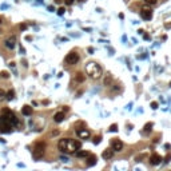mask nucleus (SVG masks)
<instances>
[{
  "mask_svg": "<svg viewBox=\"0 0 171 171\" xmlns=\"http://www.w3.org/2000/svg\"><path fill=\"white\" fill-rule=\"evenodd\" d=\"M0 23H1V18H0Z\"/></svg>",
  "mask_w": 171,
  "mask_h": 171,
  "instance_id": "34",
  "label": "nucleus"
},
{
  "mask_svg": "<svg viewBox=\"0 0 171 171\" xmlns=\"http://www.w3.org/2000/svg\"><path fill=\"white\" fill-rule=\"evenodd\" d=\"M5 46H7L9 50L15 48V46H16V38H15V36H11V38H8V39L5 40Z\"/></svg>",
  "mask_w": 171,
  "mask_h": 171,
  "instance_id": "12",
  "label": "nucleus"
},
{
  "mask_svg": "<svg viewBox=\"0 0 171 171\" xmlns=\"http://www.w3.org/2000/svg\"><path fill=\"white\" fill-rule=\"evenodd\" d=\"M32 111H34L32 107H31V106H27V104L22 108V114H23V115H27V116H28V115H32Z\"/></svg>",
  "mask_w": 171,
  "mask_h": 171,
  "instance_id": "15",
  "label": "nucleus"
},
{
  "mask_svg": "<svg viewBox=\"0 0 171 171\" xmlns=\"http://www.w3.org/2000/svg\"><path fill=\"white\" fill-rule=\"evenodd\" d=\"M108 131L116 132L118 131V125H115V123H114V125H111V126H110V128H108Z\"/></svg>",
  "mask_w": 171,
  "mask_h": 171,
  "instance_id": "21",
  "label": "nucleus"
},
{
  "mask_svg": "<svg viewBox=\"0 0 171 171\" xmlns=\"http://www.w3.org/2000/svg\"><path fill=\"white\" fill-rule=\"evenodd\" d=\"M88 162H87V164H88L90 167H91V166H95V164H96V162H98V156L96 155H94V154H90L88 155Z\"/></svg>",
  "mask_w": 171,
  "mask_h": 171,
  "instance_id": "14",
  "label": "nucleus"
},
{
  "mask_svg": "<svg viewBox=\"0 0 171 171\" xmlns=\"http://www.w3.org/2000/svg\"><path fill=\"white\" fill-rule=\"evenodd\" d=\"M140 16H142V19H144V20H151L152 19V11L144 7V8H142V11H140Z\"/></svg>",
  "mask_w": 171,
  "mask_h": 171,
  "instance_id": "7",
  "label": "nucleus"
},
{
  "mask_svg": "<svg viewBox=\"0 0 171 171\" xmlns=\"http://www.w3.org/2000/svg\"><path fill=\"white\" fill-rule=\"evenodd\" d=\"M0 76L4 78V79H8V78H9V74H8L7 71H1V72H0Z\"/></svg>",
  "mask_w": 171,
  "mask_h": 171,
  "instance_id": "22",
  "label": "nucleus"
},
{
  "mask_svg": "<svg viewBox=\"0 0 171 171\" xmlns=\"http://www.w3.org/2000/svg\"><path fill=\"white\" fill-rule=\"evenodd\" d=\"M170 159H171V155L168 154V155L166 156V158H164V163H168V162H170Z\"/></svg>",
  "mask_w": 171,
  "mask_h": 171,
  "instance_id": "27",
  "label": "nucleus"
},
{
  "mask_svg": "<svg viewBox=\"0 0 171 171\" xmlns=\"http://www.w3.org/2000/svg\"><path fill=\"white\" fill-rule=\"evenodd\" d=\"M11 131H12V125H9L8 122L4 121L3 123L0 125V132H1V134H4V132H5V134H9Z\"/></svg>",
  "mask_w": 171,
  "mask_h": 171,
  "instance_id": "9",
  "label": "nucleus"
},
{
  "mask_svg": "<svg viewBox=\"0 0 171 171\" xmlns=\"http://www.w3.org/2000/svg\"><path fill=\"white\" fill-rule=\"evenodd\" d=\"M1 118H3V121H5V122H8L9 125H18V118L15 116V114L12 112L9 108H3L1 110Z\"/></svg>",
  "mask_w": 171,
  "mask_h": 171,
  "instance_id": "3",
  "label": "nucleus"
},
{
  "mask_svg": "<svg viewBox=\"0 0 171 171\" xmlns=\"http://www.w3.org/2000/svg\"><path fill=\"white\" fill-rule=\"evenodd\" d=\"M86 74L88 75L90 78L92 79H99L103 74V70H102V67L95 62H90L87 66H86Z\"/></svg>",
  "mask_w": 171,
  "mask_h": 171,
  "instance_id": "2",
  "label": "nucleus"
},
{
  "mask_svg": "<svg viewBox=\"0 0 171 171\" xmlns=\"http://www.w3.org/2000/svg\"><path fill=\"white\" fill-rule=\"evenodd\" d=\"M62 1H63V0H55V3H58V4H60Z\"/></svg>",
  "mask_w": 171,
  "mask_h": 171,
  "instance_id": "32",
  "label": "nucleus"
},
{
  "mask_svg": "<svg viewBox=\"0 0 171 171\" xmlns=\"http://www.w3.org/2000/svg\"><path fill=\"white\" fill-rule=\"evenodd\" d=\"M75 80H76V82H79V83H83L86 80V75L82 74V72H78V74H76V76H75Z\"/></svg>",
  "mask_w": 171,
  "mask_h": 171,
  "instance_id": "17",
  "label": "nucleus"
},
{
  "mask_svg": "<svg viewBox=\"0 0 171 171\" xmlns=\"http://www.w3.org/2000/svg\"><path fill=\"white\" fill-rule=\"evenodd\" d=\"M144 1H146V3H148V4H155L158 0H144Z\"/></svg>",
  "mask_w": 171,
  "mask_h": 171,
  "instance_id": "28",
  "label": "nucleus"
},
{
  "mask_svg": "<svg viewBox=\"0 0 171 171\" xmlns=\"http://www.w3.org/2000/svg\"><path fill=\"white\" fill-rule=\"evenodd\" d=\"M162 156L159 155V154H152L151 158H150V163L154 164V166H156V164H159L160 162H162Z\"/></svg>",
  "mask_w": 171,
  "mask_h": 171,
  "instance_id": "10",
  "label": "nucleus"
},
{
  "mask_svg": "<svg viewBox=\"0 0 171 171\" xmlns=\"http://www.w3.org/2000/svg\"><path fill=\"white\" fill-rule=\"evenodd\" d=\"M79 1H84V0H79Z\"/></svg>",
  "mask_w": 171,
  "mask_h": 171,
  "instance_id": "33",
  "label": "nucleus"
},
{
  "mask_svg": "<svg viewBox=\"0 0 171 171\" xmlns=\"http://www.w3.org/2000/svg\"><path fill=\"white\" fill-rule=\"evenodd\" d=\"M164 27L167 28V30H170V28H171V23H166V24H164Z\"/></svg>",
  "mask_w": 171,
  "mask_h": 171,
  "instance_id": "31",
  "label": "nucleus"
},
{
  "mask_svg": "<svg viewBox=\"0 0 171 171\" xmlns=\"http://www.w3.org/2000/svg\"><path fill=\"white\" fill-rule=\"evenodd\" d=\"M64 1H66V4H67V5H71V4L74 3V0H64Z\"/></svg>",
  "mask_w": 171,
  "mask_h": 171,
  "instance_id": "29",
  "label": "nucleus"
},
{
  "mask_svg": "<svg viewBox=\"0 0 171 171\" xmlns=\"http://www.w3.org/2000/svg\"><path fill=\"white\" fill-rule=\"evenodd\" d=\"M152 126H154V125H152V123H147V125L144 126V130H143V131H144V134H147V132H150V131H151V130H152Z\"/></svg>",
  "mask_w": 171,
  "mask_h": 171,
  "instance_id": "19",
  "label": "nucleus"
},
{
  "mask_svg": "<svg viewBox=\"0 0 171 171\" xmlns=\"http://www.w3.org/2000/svg\"><path fill=\"white\" fill-rule=\"evenodd\" d=\"M5 98H7V94H5V91L0 88V102L5 100Z\"/></svg>",
  "mask_w": 171,
  "mask_h": 171,
  "instance_id": "20",
  "label": "nucleus"
},
{
  "mask_svg": "<svg viewBox=\"0 0 171 171\" xmlns=\"http://www.w3.org/2000/svg\"><path fill=\"white\" fill-rule=\"evenodd\" d=\"M75 155L78 156V158H86V156L90 155L88 151H83V150H78V151L75 152Z\"/></svg>",
  "mask_w": 171,
  "mask_h": 171,
  "instance_id": "16",
  "label": "nucleus"
},
{
  "mask_svg": "<svg viewBox=\"0 0 171 171\" xmlns=\"http://www.w3.org/2000/svg\"><path fill=\"white\" fill-rule=\"evenodd\" d=\"M58 147L62 152H67V154H72V152H76L78 150L82 148V142L79 140H72V139H60L58 143Z\"/></svg>",
  "mask_w": 171,
  "mask_h": 171,
  "instance_id": "1",
  "label": "nucleus"
},
{
  "mask_svg": "<svg viewBox=\"0 0 171 171\" xmlns=\"http://www.w3.org/2000/svg\"><path fill=\"white\" fill-rule=\"evenodd\" d=\"M64 11H66V9H64V8H63V7H60V8H59V9H58V15H60V16H62L63 13H64Z\"/></svg>",
  "mask_w": 171,
  "mask_h": 171,
  "instance_id": "25",
  "label": "nucleus"
},
{
  "mask_svg": "<svg viewBox=\"0 0 171 171\" xmlns=\"http://www.w3.org/2000/svg\"><path fill=\"white\" fill-rule=\"evenodd\" d=\"M100 140H102L100 136H95V138L92 139V143L94 144H99V143H100Z\"/></svg>",
  "mask_w": 171,
  "mask_h": 171,
  "instance_id": "23",
  "label": "nucleus"
},
{
  "mask_svg": "<svg viewBox=\"0 0 171 171\" xmlns=\"http://www.w3.org/2000/svg\"><path fill=\"white\" fill-rule=\"evenodd\" d=\"M111 82H112V78H111V76H108V78L104 79V84L106 86H110V84H111Z\"/></svg>",
  "mask_w": 171,
  "mask_h": 171,
  "instance_id": "24",
  "label": "nucleus"
},
{
  "mask_svg": "<svg viewBox=\"0 0 171 171\" xmlns=\"http://www.w3.org/2000/svg\"><path fill=\"white\" fill-rule=\"evenodd\" d=\"M13 98H15V91H13V90H9L7 92V99L8 100H12Z\"/></svg>",
  "mask_w": 171,
  "mask_h": 171,
  "instance_id": "18",
  "label": "nucleus"
},
{
  "mask_svg": "<svg viewBox=\"0 0 171 171\" xmlns=\"http://www.w3.org/2000/svg\"><path fill=\"white\" fill-rule=\"evenodd\" d=\"M64 118H66V115H64V111H60V112H56L54 115V121L56 122V123H60V122L64 121Z\"/></svg>",
  "mask_w": 171,
  "mask_h": 171,
  "instance_id": "13",
  "label": "nucleus"
},
{
  "mask_svg": "<svg viewBox=\"0 0 171 171\" xmlns=\"http://www.w3.org/2000/svg\"><path fill=\"white\" fill-rule=\"evenodd\" d=\"M76 134H78L79 138H82V139H87V138L90 136V130H88V128H86V127L76 128Z\"/></svg>",
  "mask_w": 171,
  "mask_h": 171,
  "instance_id": "8",
  "label": "nucleus"
},
{
  "mask_svg": "<svg viewBox=\"0 0 171 171\" xmlns=\"http://www.w3.org/2000/svg\"><path fill=\"white\" fill-rule=\"evenodd\" d=\"M112 155H114V150H112V147L111 148H106L104 151L102 152V156H103V159H110V158H112Z\"/></svg>",
  "mask_w": 171,
  "mask_h": 171,
  "instance_id": "11",
  "label": "nucleus"
},
{
  "mask_svg": "<svg viewBox=\"0 0 171 171\" xmlns=\"http://www.w3.org/2000/svg\"><path fill=\"white\" fill-rule=\"evenodd\" d=\"M19 27H20V30H23V31H24V30L27 28V26H26V24H20Z\"/></svg>",
  "mask_w": 171,
  "mask_h": 171,
  "instance_id": "30",
  "label": "nucleus"
},
{
  "mask_svg": "<svg viewBox=\"0 0 171 171\" xmlns=\"http://www.w3.org/2000/svg\"><path fill=\"white\" fill-rule=\"evenodd\" d=\"M64 60H66L67 64L74 66V64H76V63L79 62V54H78V52H75V51H72V52H70V54L67 55Z\"/></svg>",
  "mask_w": 171,
  "mask_h": 171,
  "instance_id": "5",
  "label": "nucleus"
},
{
  "mask_svg": "<svg viewBox=\"0 0 171 171\" xmlns=\"http://www.w3.org/2000/svg\"><path fill=\"white\" fill-rule=\"evenodd\" d=\"M151 108H152V110H156V108H158V103H156V102H152V103H151Z\"/></svg>",
  "mask_w": 171,
  "mask_h": 171,
  "instance_id": "26",
  "label": "nucleus"
},
{
  "mask_svg": "<svg viewBox=\"0 0 171 171\" xmlns=\"http://www.w3.org/2000/svg\"><path fill=\"white\" fill-rule=\"evenodd\" d=\"M111 147H112L114 151H122V150H123V142H122L121 139H112Z\"/></svg>",
  "mask_w": 171,
  "mask_h": 171,
  "instance_id": "6",
  "label": "nucleus"
},
{
  "mask_svg": "<svg viewBox=\"0 0 171 171\" xmlns=\"http://www.w3.org/2000/svg\"><path fill=\"white\" fill-rule=\"evenodd\" d=\"M44 151H46V143L44 142H38L35 144V147H34V151H32V156H34V159H40L43 158L44 155Z\"/></svg>",
  "mask_w": 171,
  "mask_h": 171,
  "instance_id": "4",
  "label": "nucleus"
}]
</instances>
